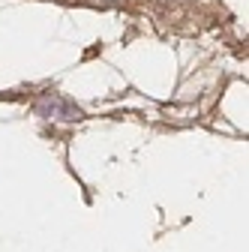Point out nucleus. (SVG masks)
Masks as SVG:
<instances>
[{"label":"nucleus","instance_id":"f257e3e1","mask_svg":"<svg viewBox=\"0 0 249 252\" xmlns=\"http://www.w3.org/2000/svg\"><path fill=\"white\" fill-rule=\"evenodd\" d=\"M54 111V114H60V120H72V117H78V108H72V105H63L60 99H48L45 105H42V111Z\"/></svg>","mask_w":249,"mask_h":252}]
</instances>
